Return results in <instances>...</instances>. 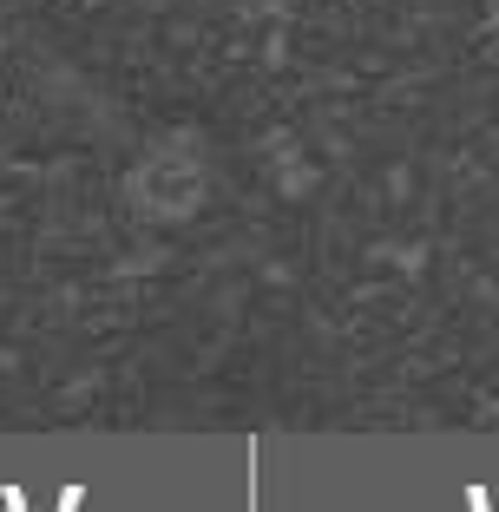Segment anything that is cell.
Returning <instances> with one entry per match:
<instances>
[{
	"label": "cell",
	"mask_w": 499,
	"mask_h": 512,
	"mask_svg": "<svg viewBox=\"0 0 499 512\" xmlns=\"http://www.w3.org/2000/svg\"><path fill=\"white\" fill-rule=\"evenodd\" d=\"M0 506H7V512H27V493H20V486H7V493H0Z\"/></svg>",
	"instance_id": "1"
}]
</instances>
